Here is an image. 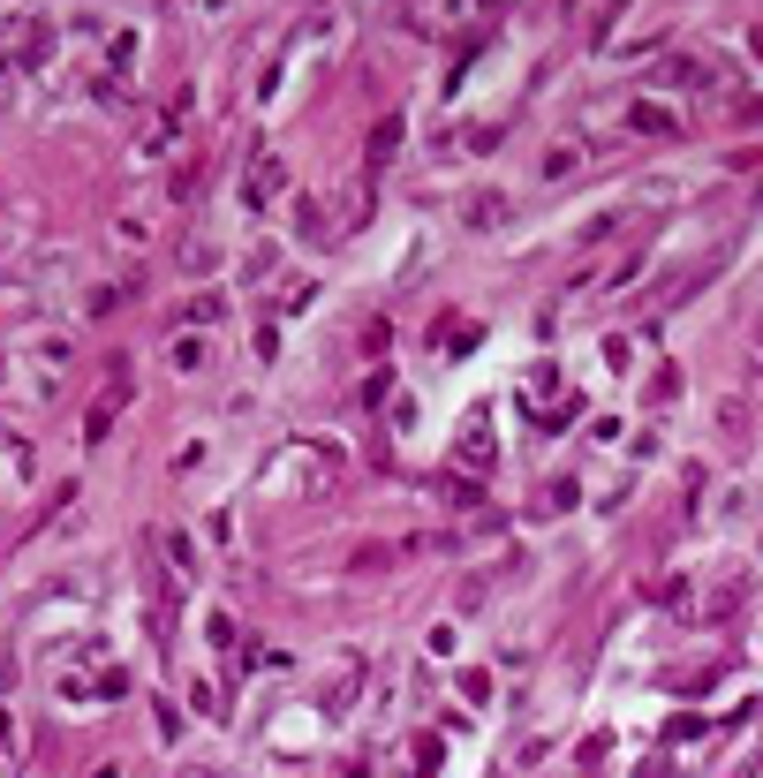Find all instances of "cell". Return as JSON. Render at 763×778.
I'll use <instances>...</instances> for the list:
<instances>
[{
    "label": "cell",
    "instance_id": "cell-4",
    "mask_svg": "<svg viewBox=\"0 0 763 778\" xmlns=\"http://www.w3.org/2000/svg\"><path fill=\"white\" fill-rule=\"evenodd\" d=\"M650 84H658V91H688V99H711V91H718V84H711V61H703V53H665Z\"/></svg>",
    "mask_w": 763,
    "mask_h": 778
},
{
    "label": "cell",
    "instance_id": "cell-2",
    "mask_svg": "<svg viewBox=\"0 0 763 778\" xmlns=\"http://www.w3.org/2000/svg\"><path fill=\"white\" fill-rule=\"evenodd\" d=\"M340 461H348V454H340L333 439H295L288 461L265 476V491H318V484H333V476H340Z\"/></svg>",
    "mask_w": 763,
    "mask_h": 778
},
{
    "label": "cell",
    "instance_id": "cell-25",
    "mask_svg": "<svg viewBox=\"0 0 763 778\" xmlns=\"http://www.w3.org/2000/svg\"><path fill=\"white\" fill-rule=\"evenodd\" d=\"M114 416H121V408H106V401H99V408H91V416H84V446H99V439H106V431H114Z\"/></svg>",
    "mask_w": 763,
    "mask_h": 778
},
{
    "label": "cell",
    "instance_id": "cell-12",
    "mask_svg": "<svg viewBox=\"0 0 763 778\" xmlns=\"http://www.w3.org/2000/svg\"><path fill=\"white\" fill-rule=\"evenodd\" d=\"M220 318H227V295L220 288H204V295L182 303V333H204V325H220Z\"/></svg>",
    "mask_w": 763,
    "mask_h": 778
},
{
    "label": "cell",
    "instance_id": "cell-14",
    "mask_svg": "<svg viewBox=\"0 0 763 778\" xmlns=\"http://www.w3.org/2000/svg\"><path fill=\"white\" fill-rule=\"evenodd\" d=\"M46 53H53V23L31 16L23 23V46H16V68H46Z\"/></svg>",
    "mask_w": 763,
    "mask_h": 778
},
{
    "label": "cell",
    "instance_id": "cell-28",
    "mask_svg": "<svg viewBox=\"0 0 763 778\" xmlns=\"http://www.w3.org/2000/svg\"><path fill=\"white\" fill-rule=\"evenodd\" d=\"M0 454L16 461V469H31V461H38V454H31V439H16V431H0Z\"/></svg>",
    "mask_w": 763,
    "mask_h": 778
},
{
    "label": "cell",
    "instance_id": "cell-9",
    "mask_svg": "<svg viewBox=\"0 0 763 778\" xmlns=\"http://www.w3.org/2000/svg\"><path fill=\"white\" fill-rule=\"evenodd\" d=\"M688 121L673 114V106H658V99H628V136H680Z\"/></svg>",
    "mask_w": 763,
    "mask_h": 778
},
{
    "label": "cell",
    "instance_id": "cell-6",
    "mask_svg": "<svg viewBox=\"0 0 763 778\" xmlns=\"http://www.w3.org/2000/svg\"><path fill=\"white\" fill-rule=\"evenodd\" d=\"M182 129H189V121H174L167 106H159V121H144V136H136V159H144V167H167L174 144H182Z\"/></svg>",
    "mask_w": 763,
    "mask_h": 778
},
{
    "label": "cell",
    "instance_id": "cell-19",
    "mask_svg": "<svg viewBox=\"0 0 763 778\" xmlns=\"http://www.w3.org/2000/svg\"><path fill=\"white\" fill-rule=\"evenodd\" d=\"M167 559L182 567V575H204V559H197V544L182 537V529H167Z\"/></svg>",
    "mask_w": 763,
    "mask_h": 778
},
{
    "label": "cell",
    "instance_id": "cell-21",
    "mask_svg": "<svg viewBox=\"0 0 763 778\" xmlns=\"http://www.w3.org/2000/svg\"><path fill=\"white\" fill-rule=\"evenodd\" d=\"M650 46H665V23H643L635 38H612V53H650Z\"/></svg>",
    "mask_w": 763,
    "mask_h": 778
},
{
    "label": "cell",
    "instance_id": "cell-24",
    "mask_svg": "<svg viewBox=\"0 0 763 778\" xmlns=\"http://www.w3.org/2000/svg\"><path fill=\"white\" fill-rule=\"evenodd\" d=\"M250 356H257V363H272V356H280V325H272V318L250 333Z\"/></svg>",
    "mask_w": 763,
    "mask_h": 778
},
{
    "label": "cell",
    "instance_id": "cell-18",
    "mask_svg": "<svg viewBox=\"0 0 763 778\" xmlns=\"http://www.w3.org/2000/svg\"><path fill=\"white\" fill-rule=\"evenodd\" d=\"M711 416H718V431H726V439H741V431H748V401H741V393H726Z\"/></svg>",
    "mask_w": 763,
    "mask_h": 778
},
{
    "label": "cell",
    "instance_id": "cell-3",
    "mask_svg": "<svg viewBox=\"0 0 763 778\" xmlns=\"http://www.w3.org/2000/svg\"><path fill=\"white\" fill-rule=\"evenodd\" d=\"M242 204H250V212H265V204H288V159L272 152V144H257L250 167H242Z\"/></svg>",
    "mask_w": 763,
    "mask_h": 778
},
{
    "label": "cell",
    "instance_id": "cell-11",
    "mask_svg": "<svg viewBox=\"0 0 763 778\" xmlns=\"http://www.w3.org/2000/svg\"><path fill=\"white\" fill-rule=\"evenodd\" d=\"M114 250H121V257L152 250V212H114Z\"/></svg>",
    "mask_w": 763,
    "mask_h": 778
},
{
    "label": "cell",
    "instance_id": "cell-33",
    "mask_svg": "<svg viewBox=\"0 0 763 778\" xmlns=\"http://www.w3.org/2000/svg\"><path fill=\"white\" fill-rule=\"evenodd\" d=\"M8 741H16V726H8V711H0V748H8Z\"/></svg>",
    "mask_w": 763,
    "mask_h": 778
},
{
    "label": "cell",
    "instance_id": "cell-13",
    "mask_svg": "<svg viewBox=\"0 0 763 778\" xmlns=\"http://www.w3.org/2000/svg\"><path fill=\"white\" fill-rule=\"evenodd\" d=\"M167 363H174L182 378H197L204 363H212V348H204V333H174V340H167Z\"/></svg>",
    "mask_w": 763,
    "mask_h": 778
},
{
    "label": "cell",
    "instance_id": "cell-10",
    "mask_svg": "<svg viewBox=\"0 0 763 778\" xmlns=\"http://www.w3.org/2000/svg\"><path fill=\"white\" fill-rule=\"evenodd\" d=\"M401 136H408V121H401V114H386V121L371 129V152H363V182H371L378 167H393V152H401Z\"/></svg>",
    "mask_w": 763,
    "mask_h": 778
},
{
    "label": "cell",
    "instance_id": "cell-23",
    "mask_svg": "<svg viewBox=\"0 0 763 778\" xmlns=\"http://www.w3.org/2000/svg\"><path fill=\"white\" fill-rule=\"evenodd\" d=\"M212 265H220V242H189L182 250V272H212Z\"/></svg>",
    "mask_w": 763,
    "mask_h": 778
},
{
    "label": "cell",
    "instance_id": "cell-15",
    "mask_svg": "<svg viewBox=\"0 0 763 778\" xmlns=\"http://www.w3.org/2000/svg\"><path fill=\"white\" fill-rule=\"evenodd\" d=\"M575 499H582L575 476H544V484H537V514H567Z\"/></svg>",
    "mask_w": 763,
    "mask_h": 778
},
{
    "label": "cell",
    "instance_id": "cell-30",
    "mask_svg": "<svg viewBox=\"0 0 763 778\" xmlns=\"http://www.w3.org/2000/svg\"><path fill=\"white\" fill-rule=\"evenodd\" d=\"M461 695L469 703H492V673H461Z\"/></svg>",
    "mask_w": 763,
    "mask_h": 778
},
{
    "label": "cell",
    "instance_id": "cell-20",
    "mask_svg": "<svg viewBox=\"0 0 763 778\" xmlns=\"http://www.w3.org/2000/svg\"><path fill=\"white\" fill-rule=\"evenodd\" d=\"M439 491H446V499H454V507H476V499H484V484H476V476H461V469H454V476H446V484H439Z\"/></svg>",
    "mask_w": 763,
    "mask_h": 778
},
{
    "label": "cell",
    "instance_id": "cell-31",
    "mask_svg": "<svg viewBox=\"0 0 763 778\" xmlns=\"http://www.w3.org/2000/svg\"><path fill=\"white\" fill-rule=\"evenodd\" d=\"M129 695V673H99V703H121Z\"/></svg>",
    "mask_w": 763,
    "mask_h": 778
},
{
    "label": "cell",
    "instance_id": "cell-17",
    "mask_svg": "<svg viewBox=\"0 0 763 778\" xmlns=\"http://www.w3.org/2000/svg\"><path fill=\"white\" fill-rule=\"evenodd\" d=\"M582 159H590V152H582V144H552V152L537 159V174H544V182H567V174H575Z\"/></svg>",
    "mask_w": 763,
    "mask_h": 778
},
{
    "label": "cell",
    "instance_id": "cell-5",
    "mask_svg": "<svg viewBox=\"0 0 763 778\" xmlns=\"http://www.w3.org/2000/svg\"><path fill=\"white\" fill-rule=\"evenodd\" d=\"M507 220H514L507 189H469V197H461V227H469V235H499Z\"/></svg>",
    "mask_w": 763,
    "mask_h": 778
},
{
    "label": "cell",
    "instance_id": "cell-7",
    "mask_svg": "<svg viewBox=\"0 0 763 778\" xmlns=\"http://www.w3.org/2000/svg\"><path fill=\"white\" fill-rule=\"evenodd\" d=\"M454 461H461V476H484V469H492V416H484V408H476V416L461 423Z\"/></svg>",
    "mask_w": 763,
    "mask_h": 778
},
{
    "label": "cell",
    "instance_id": "cell-26",
    "mask_svg": "<svg viewBox=\"0 0 763 778\" xmlns=\"http://www.w3.org/2000/svg\"><path fill=\"white\" fill-rule=\"evenodd\" d=\"M393 386H401V378H393V371H371V378H363V408H378V401H393Z\"/></svg>",
    "mask_w": 763,
    "mask_h": 778
},
{
    "label": "cell",
    "instance_id": "cell-32",
    "mask_svg": "<svg viewBox=\"0 0 763 778\" xmlns=\"http://www.w3.org/2000/svg\"><path fill=\"white\" fill-rule=\"evenodd\" d=\"M748 53H756V61H763V23H756V31H748Z\"/></svg>",
    "mask_w": 763,
    "mask_h": 778
},
{
    "label": "cell",
    "instance_id": "cell-1",
    "mask_svg": "<svg viewBox=\"0 0 763 778\" xmlns=\"http://www.w3.org/2000/svg\"><path fill=\"white\" fill-rule=\"evenodd\" d=\"M68 363H76V340H68V333H38V340H23L16 378H23L31 401H53V393L68 386Z\"/></svg>",
    "mask_w": 763,
    "mask_h": 778
},
{
    "label": "cell",
    "instance_id": "cell-16",
    "mask_svg": "<svg viewBox=\"0 0 763 778\" xmlns=\"http://www.w3.org/2000/svg\"><path fill=\"white\" fill-rule=\"evenodd\" d=\"M476 340H484V325H469V318H454V333H446V318H439V333H431V348H439V356H469Z\"/></svg>",
    "mask_w": 763,
    "mask_h": 778
},
{
    "label": "cell",
    "instance_id": "cell-8",
    "mask_svg": "<svg viewBox=\"0 0 763 778\" xmlns=\"http://www.w3.org/2000/svg\"><path fill=\"white\" fill-rule=\"evenodd\" d=\"M628 212H635L628 197H620V204H605V212H597V220H582L575 235H567V250L582 257V250H597V242H612V235H620V227H628Z\"/></svg>",
    "mask_w": 763,
    "mask_h": 778
},
{
    "label": "cell",
    "instance_id": "cell-29",
    "mask_svg": "<svg viewBox=\"0 0 763 778\" xmlns=\"http://www.w3.org/2000/svg\"><path fill=\"white\" fill-rule=\"evenodd\" d=\"M378 348H393V325H386V318L363 325V356H378Z\"/></svg>",
    "mask_w": 763,
    "mask_h": 778
},
{
    "label": "cell",
    "instance_id": "cell-34",
    "mask_svg": "<svg viewBox=\"0 0 763 778\" xmlns=\"http://www.w3.org/2000/svg\"><path fill=\"white\" fill-rule=\"evenodd\" d=\"M756 348H763V325H756Z\"/></svg>",
    "mask_w": 763,
    "mask_h": 778
},
{
    "label": "cell",
    "instance_id": "cell-27",
    "mask_svg": "<svg viewBox=\"0 0 763 778\" xmlns=\"http://www.w3.org/2000/svg\"><path fill=\"white\" fill-rule=\"evenodd\" d=\"M348 711H356V673H348L333 695H325V718H348Z\"/></svg>",
    "mask_w": 763,
    "mask_h": 778
},
{
    "label": "cell",
    "instance_id": "cell-22",
    "mask_svg": "<svg viewBox=\"0 0 763 778\" xmlns=\"http://www.w3.org/2000/svg\"><path fill=\"white\" fill-rule=\"evenodd\" d=\"M106 61H114V68L136 61V31H129V23H114V38H106Z\"/></svg>",
    "mask_w": 763,
    "mask_h": 778
}]
</instances>
